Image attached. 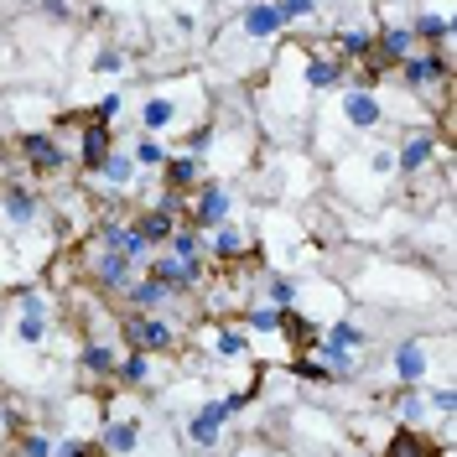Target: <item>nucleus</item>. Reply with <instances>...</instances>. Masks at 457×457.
I'll return each instance as SVG.
<instances>
[{
	"mask_svg": "<svg viewBox=\"0 0 457 457\" xmlns=\"http://www.w3.org/2000/svg\"><path fill=\"white\" fill-rule=\"evenodd\" d=\"M79 364H84V374H94V379H114L120 353H114L110 343H84V348H79Z\"/></svg>",
	"mask_w": 457,
	"mask_h": 457,
	"instance_id": "nucleus-23",
	"label": "nucleus"
},
{
	"mask_svg": "<svg viewBox=\"0 0 457 457\" xmlns=\"http://www.w3.org/2000/svg\"><path fill=\"white\" fill-rule=\"evenodd\" d=\"M203 245H208V255L213 260H239L245 250H250V234H245L239 224H219V228H208Z\"/></svg>",
	"mask_w": 457,
	"mask_h": 457,
	"instance_id": "nucleus-19",
	"label": "nucleus"
},
{
	"mask_svg": "<svg viewBox=\"0 0 457 457\" xmlns=\"http://www.w3.org/2000/svg\"><path fill=\"white\" fill-rule=\"evenodd\" d=\"M177 224H182V219H177V213H167V208H151V213H141V219H136V228H141V239L151 245V250H156V245H167Z\"/></svg>",
	"mask_w": 457,
	"mask_h": 457,
	"instance_id": "nucleus-22",
	"label": "nucleus"
},
{
	"mask_svg": "<svg viewBox=\"0 0 457 457\" xmlns=\"http://www.w3.org/2000/svg\"><path fill=\"white\" fill-rule=\"evenodd\" d=\"M94 177H104V187H110V193H136V177H141V167H136L130 145H110V156L99 162V171H94Z\"/></svg>",
	"mask_w": 457,
	"mask_h": 457,
	"instance_id": "nucleus-12",
	"label": "nucleus"
},
{
	"mask_svg": "<svg viewBox=\"0 0 457 457\" xmlns=\"http://www.w3.org/2000/svg\"><path fill=\"white\" fill-rule=\"evenodd\" d=\"M395 73L405 79V88L447 84V79H453V57H447V47H416V53L405 57V62H400Z\"/></svg>",
	"mask_w": 457,
	"mask_h": 457,
	"instance_id": "nucleus-2",
	"label": "nucleus"
},
{
	"mask_svg": "<svg viewBox=\"0 0 457 457\" xmlns=\"http://www.w3.org/2000/svg\"><path fill=\"white\" fill-rule=\"evenodd\" d=\"M245 457H250V453H245Z\"/></svg>",
	"mask_w": 457,
	"mask_h": 457,
	"instance_id": "nucleus-35",
	"label": "nucleus"
},
{
	"mask_svg": "<svg viewBox=\"0 0 457 457\" xmlns=\"http://www.w3.org/2000/svg\"><path fill=\"white\" fill-rule=\"evenodd\" d=\"M120 104H125V99H120V94H104V99H99V104H94V114H88V120H94V125H110L114 114H120Z\"/></svg>",
	"mask_w": 457,
	"mask_h": 457,
	"instance_id": "nucleus-33",
	"label": "nucleus"
},
{
	"mask_svg": "<svg viewBox=\"0 0 457 457\" xmlns=\"http://www.w3.org/2000/svg\"><path fill=\"white\" fill-rule=\"evenodd\" d=\"M141 416H130V421H110V427L99 431V447L110 457H136L141 453Z\"/></svg>",
	"mask_w": 457,
	"mask_h": 457,
	"instance_id": "nucleus-16",
	"label": "nucleus"
},
{
	"mask_svg": "<svg viewBox=\"0 0 457 457\" xmlns=\"http://www.w3.org/2000/svg\"><path fill=\"white\" fill-rule=\"evenodd\" d=\"M228 208H234L228 187H219V182H203L198 198H193V219H187V224H193V228H219V224H228Z\"/></svg>",
	"mask_w": 457,
	"mask_h": 457,
	"instance_id": "nucleus-10",
	"label": "nucleus"
},
{
	"mask_svg": "<svg viewBox=\"0 0 457 457\" xmlns=\"http://www.w3.org/2000/svg\"><path fill=\"white\" fill-rule=\"evenodd\" d=\"M224 421H228V405L224 400H203L198 411L187 416V442L203 447V453H213L219 442H224Z\"/></svg>",
	"mask_w": 457,
	"mask_h": 457,
	"instance_id": "nucleus-7",
	"label": "nucleus"
},
{
	"mask_svg": "<svg viewBox=\"0 0 457 457\" xmlns=\"http://www.w3.org/2000/svg\"><path fill=\"white\" fill-rule=\"evenodd\" d=\"M328 343H338V348H364V328H359L353 317L338 312V322L328 328Z\"/></svg>",
	"mask_w": 457,
	"mask_h": 457,
	"instance_id": "nucleus-29",
	"label": "nucleus"
},
{
	"mask_svg": "<svg viewBox=\"0 0 457 457\" xmlns=\"http://www.w3.org/2000/svg\"><path fill=\"white\" fill-rule=\"evenodd\" d=\"M390 405L400 411V421H405V427H427V416H431V400H427L421 385H400L395 395H390Z\"/></svg>",
	"mask_w": 457,
	"mask_h": 457,
	"instance_id": "nucleus-20",
	"label": "nucleus"
},
{
	"mask_svg": "<svg viewBox=\"0 0 457 457\" xmlns=\"http://www.w3.org/2000/svg\"><path fill=\"white\" fill-rule=\"evenodd\" d=\"M177 120H182V110H177L171 94L141 99V136H167V130H177Z\"/></svg>",
	"mask_w": 457,
	"mask_h": 457,
	"instance_id": "nucleus-15",
	"label": "nucleus"
},
{
	"mask_svg": "<svg viewBox=\"0 0 457 457\" xmlns=\"http://www.w3.org/2000/svg\"><path fill=\"white\" fill-rule=\"evenodd\" d=\"M114 379H120V385H130V390H145V385H151V353L130 348V353L114 364Z\"/></svg>",
	"mask_w": 457,
	"mask_h": 457,
	"instance_id": "nucleus-24",
	"label": "nucleus"
},
{
	"mask_svg": "<svg viewBox=\"0 0 457 457\" xmlns=\"http://www.w3.org/2000/svg\"><path fill=\"white\" fill-rule=\"evenodd\" d=\"M286 328V307H245V333H281Z\"/></svg>",
	"mask_w": 457,
	"mask_h": 457,
	"instance_id": "nucleus-26",
	"label": "nucleus"
},
{
	"mask_svg": "<svg viewBox=\"0 0 457 457\" xmlns=\"http://www.w3.org/2000/svg\"><path fill=\"white\" fill-rule=\"evenodd\" d=\"M21 156H27V167L37 171V177H57V171L68 167V145L57 141L53 130H31V136H21Z\"/></svg>",
	"mask_w": 457,
	"mask_h": 457,
	"instance_id": "nucleus-5",
	"label": "nucleus"
},
{
	"mask_svg": "<svg viewBox=\"0 0 457 457\" xmlns=\"http://www.w3.org/2000/svg\"><path fill=\"white\" fill-rule=\"evenodd\" d=\"M110 145H114L110 125H94V120H84V130H79V167L94 177V171H99V162L110 156Z\"/></svg>",
	"mask_w": 457,
	"mask_h": 457,
	"instance_id": "nucleus-17",
	"label": "nucleus"
},
{
	"mask_svg": "<svg viewBox=\"0 0 457 457\" xmlns=\"http://www.w3.org/2000/svg\"><path fill=\"white\" fill-rule=\"evenodd\" d=\"M296 302V281L291 276H270V307H291Z\"/></svg>",
	"mask_w": 457,
	"mask_h": 457,
	"instance_id": "nucleus-32",
	"label": "nucleus"
},
{
	"mask_svg": "<svg viewBox=\"0 0 457 457\" xmlns=\"http://www.w3.org/2000/svg\"><path fill=\"white\" fill-rule=\"evenodd\" d=\"M125 68H130V62H125V53H120V47H104V53L94 57V73H125Z\"/></svg>",
	"mask_w": 457,
	"mask_h": 457,
	"instance_id": "nucleus-31",
	"label": "nucleus"
},
{
	"mask_svg": "<svg viewBox=\"0 0 457 457\" xmlns=\"http://www.w3.org/2000/svg\"><path fill=\"white\" fill-rule=\"evenodd\" d=\"M130 156H136V167H162V162H167L171 151L162 145V136H136Z\"/></svg>",
	"mask_w": 457,
	"mask_h": 457,
	"instance_id": "nucleus-27",
	"label": "nucleus"
},
{
	"mask_svg": "<svg viewBox=\"0 0 457 457\" xmlns=\"http://www.w3.org/2000/svg\"><path fill=\"white\" fill-rule=\"evenodd\" d=\"M42 16H53V21H73V5H68V0H42Z\"/></svg>",
	"mask_w": 457,
	"mask_h": 457,
	"instance_id": "nucleus-34",
	"label": "nucleus"
},
{
	"mask_svg": "<svg viewBox=\"0 0 457 457\" xmlns=\"http://www.w3.org/2000/svg\"><path fill=\"white\" fill-rule=\"evenodd\" d=\"M162 182H167V193H177V198H193L203 187V156L198 151L167 156V162H162Z\"/></svg>",
	"mask_w": 457,
	"mask_h": 457,
	"instance_id": "nucleus-9",
	"label": "nucleus"
},
{
	"mask_svg": "<svg viewBox=\"0 0 457 457\" xmlns=\"http://www.w3.org/2000/svg\"><path fill=\"white\" fill-rule=\"evenodd\" d=\"M120 333H125V343L130 348H141V353H167L171 343H177V328H171L167 317H151V312H130L125 322H120Z\"/></svg>",
	"mask_w": 457,
	"mask_h": 457,
	"instance_id": "nucleus-1",
	"label": "nucleus"
},
{
	"mask_svg": "<svg viewBox=\"0 0 457 457\" xmlns=\"http://www.w3.org/2000/svg\"><path fill=\"white\" fill-rule=\"evenodd\" d=\"M53 447H57L53 431H21L16 436V453L21 457H53Z\"/></svg>",
	"mask_w": 457,
	"mask_h": 457,
	"instance_id": "nucleus-28",
	"label": "nucleus"
},
{
	"mask_svg": "<svg viewBox=\"0 0 457 457\" xmlns=\"http://www.w3.org/2000/svg\"><path fill=\"white\" fill-rule=\"evenodd\" d=\"M99 250H114V255H125L130 265H141V260L151 255V245L141 239V228H136V224H104Z\"/></svg>",
	"mask_w": 457,
	"mask_h": 457,
	"instance_id": "nucleus-14",
	"label": "nucleus"
},
{
	"mask_svg": "<svg viewBox=\"0 0 457 457\" xmlns=\"http://www.w3.org/2000/svg\"><path fill=\"white\" fill-rule=\"evenodd\" d=\"M338 120L348 130H379V125H385V99H379L374 88H343Z\"/></svg>",
	"mask_w": 457,
	"mask_h": 457,
	"instance_id": "nucleus-3",
	"label": "nucleus"
},
{
	"mask_svg": "<svg viewBox=\"0 0 457 457\" xmlns=\"http://www.w3.org/2000/svg\"><path fill=\"white\" fill-rule=\"evenodd\" d=\"M385 457H431L427 431H416V427L395 431V436H390V447H385Z\"/></svg>",
	"mask_w": 457,
	"mask_h": 457,
	"instance_id": "nucleus-25",
	"label": "nucleus"
},
{
	"mask_svg": "<svg viewBox=\"0 0 457 457\" xmlns=\"http://www.w3.org/2000/svg\"><path fill=\"white\" fill-rule=\"evenodd\" d=\"M390 370L400 374V385H427V374H431V348H427L421 338L400 343L395 359H390Z\"/></svg>",
	"mask_w": 457,
	"mask_h": 457,
	"instance_id": "nucleus-13",
	"label": "nucleus"
},
{
	"mask_svg": "<svg viewBox=\"0 0 457 457\" xmlns=\"http://www.w3.org/2000/svg\"><path fill=\"white\" fill-rule=\"evenodd\" d=\"M203 348L213 353V359H245L250 353V338H245V328H203Z\"/></svg>",
	"mask_w": 457,
	"mask_h": 457,
	"instance_id": "nucleus-18",
	"label": "nucleus"
},
{
	"mask_svg": "<svg viewBox=\"0 0 457 457\" xmlns=\"http://www.w3.org/2000/svg\"><path fill=\"white\" fill-rule=\"evenodd\" d=\"M276 31H286L276 0H255V5H245V11H239V37H245V42H270Z\"/></svg>",
	"mask_w": 457,
	"mask_h": 457,
	"instance_id": "nucleus-11",
	"label": "nucleus"
},
{
	"mask_svg": "<svg viewBox=\"0 0 457 457\" xmlns=\"http://www.w3.org/2000/svg\"><path fill=\"white\" fill-rule=\"evenodd\" d=\"M53 333V307H47V296H21V312H16V338L27 343V348H42Z\"/></svg>",
	"mask_w": 457,
	"mask_h": 457,
	"instance_id": "nucleus-8",
	"label": "nucleus"
},
{
	"mask_svg": "<svg viewBox=\"0 0 457 457\" xmlns=\"http://www.w3.org/2000/svg\"><path fill=\"white\" fill-rule=\"evenodd\" d=\"M436 156H447V151H442V141H436L431 130H411V136L395 145V171H400V177H421Z\"/></svg>",
	"mask_w": 457,
	"mask_h": 457,
	"instance_id": "nucleus-6",
	"label": "nucleus"
},
{
	"mask_svg": "<svg viewBox=\"0 0 457 457\" xmlns=\"http://www.w3.org/2000/svg\"><path fill=\"white\" fill-rule=\"evenodd\" d=\"M0 219H5V228H37V219H42V198L31 193L27 182H0Z\"/></svg>",
	"mask_w": 457,
	"mask_h": 457,
	"instance_id": "nucleus-4",
	"label": "nucleus"
},
{
	"mask_svg": "<svg viewBox=\"0 0 457 457\" xmlns=\"http://www.w3.org/2000/svg\"><path fill=\"white\" fill-rule=\"evenodd\" d=\"M88 276H94L99 286H114V291H120V286H125L130 276H136V265H130L125 255H114V250H99V255H94V270H88Z\"/></svg>",
	"mask_w": 457,
	"mask_h": 457,
	"instance_id": "nucleus-21",
	"label": "nucleus"
},
{
	"mask_svg": "<svg viewBox=\"0 0 457 457\" xmlns=\"http://www.w3.org/2000/svg\"><path fill=\"white\" fill-rule=\"evenodd\" d=\"M276 11H281V21H312L317 16V0H276Z\"/></svg>",
	"mask_w": 457,
	"mask_h": 457,
	"instance_id": "nucleus-30",
	"label": "nucleus"
}]
</instances>
